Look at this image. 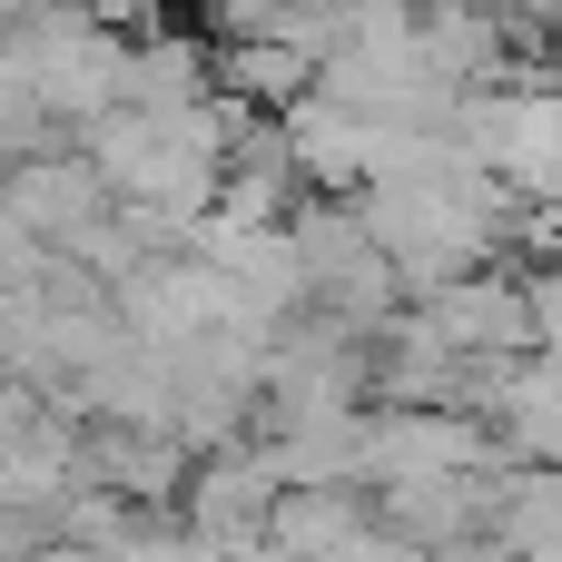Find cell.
<instances>
[{
	"mask_svg": "<svg viewBox=\"0 0 562 562\" xmlns=\"http://www.w3.org/2000/svg\"><path fill=\"white\" fill-rule=\"evenodd\" d=\"M454 148H464L474 168H494L514 198L562 207V79L553 69H504V79L464 89Z\"/></svg>",
	"mask_w": 562,
	"mask_h": 562,
	"instance_id": "1",
	"label": "cell"
},
{
	"mask_svg": "<svg viewBox=\"0 0 562 562\" xmlns=\"http://www.w3.org/2000/svg\"><path fill=\"white\" fill-rule=\"evenodd\" d=\"M494 454H504V435L474 425L464 405H385V415H366L356 474H366V494H385V484H425V474H484Z\"/></svg>",
	"mask_w": 562,
	"mask_h": 562,
	"instance_id": "2",
	"label": "cell"
},
{
	"mask_svg": "<svg viewBox=\"0 0 562 562\" xmlns=\"http://www.w3.org/2000/svg\"><path fill=\"white\" fill-rule=\"evenodd\" d=\"M415 306H425V326H435L454 356H474V366L533 356V286L504 277V267H464L454 286H435V296H415Z\"/></svg>",
	"mask_w": 562,
	"mask_h": 562,
	"instance_id": "3",
	"label": "cell"
},
{
	"mask_svg": "<svg viewBox=\"0 0 562 562\" xmlns=\"http://www.w3.org/2000/svg\"><path fill=\"white\" fill-rule=\"evenodd\" d=\"M277 119H286V148H296V178H306V188L356 198V188L375 178V119H366V109H346V99L306 89V99H286Z\"/></svg>",
	"mask_w": 562,
	"mask_h": 562,
	"instance_id": "4",
	"label": "cell"
},
{
	"mask_svg": "<svg viewBox=\"0 0 562 562\" xmlns=\"http://www.w3.org/2000/svg\"><path fill=\"white\" fill-rule=\"evenodd\" d=\"M0 198L40 227L49 247H69V237L109 207V178L89 168V148H69V158H59V148H30V158H10V168H0Z\"/></svg>",
	"mask_w": 562,
	"mask_h": 562,
	"instance_id": "5",
	"label": "cell"
},
{
	"mask_svg": "<svg viewBox=\"0 0 562 562\" xmlns=\"http://www.w3.org/2000/svg\"><path fill=\"white\" fill-rule=\"evenodd\" d=\"M217 89V59H207V40H178V30H138L128 40V99L138 109H188V99H207Z\"/></svg>",
	"mask_w": 562,
	"mask_h": 562,
	"instance_id": "6",
	"label": "cell"
},
{
	"mask_svg": "<svg viewBox=\"0 0 562 562\" xmlns=\"http://www.w3.org/2000/svg\"><path fill=\"white\" fill-rule=\"evenodd\" d=\"M217 79H227L247 109H286V99H306V89H316V49H306V40L257 30V40H227V49H217Z\"/></svg>",
	"mask_w": 562,
	"mask_h": 562,
	"instance_id": "7",
	"label": "cell"
},
{
	"mask_svg": "<svg viewBox=\"0 0 562 562\" xmlns=\"http://www.w3.org/2000/svg\"><path fill=\"white\" fill-rule=\"evenodd\" d=\"M524 286H533V356H553V366H562V267L524 277Z\"/></svg>",
	"mask_w": 562,
	"mask_h": 562,
	"instance_id": "8",
	"label": "cell"
},
{
	"mask_svg": "<svg viewBox=\"0 0 562 562\" xmlns=\"http://www.w3.org/2000/svg\"><path fill=\"white\" fill-rule=\"evenodd\" d=\"M49 0H0V30H20V20H40Z\"/></svg>",
	"mask_w": 562,
	"mask_h": 562,
	"instance_id": "9",
	"label": "cell"
},
{
	"mask_svg": "<svg viewBox=\"0 0 562 562\" xmlns=\"http://www.w3.org/2000/svg\"><path fill=\"white\" fill-rule=\"evenodd\" d=\"M524 20H553V30H562V0H524Z\"/></svg>",
	"mask_w": 562,
	"mask_h": 562,
	"instance_id": "10",
	"label": "cell"
},
{
	"mask_svg": "<svg viewBox=\"0 0 562 562\" xmlns=\"http://www.w3.org/2000/svg\"><path fill=\"white\" fill-rule=\"evenodd\" d=\"M553 79H562V49H553Z\"/></svg>",
	"mask_w": 562,
	"mask_h": 562,
	"instance_id": "11",
	"label": "cell"
}]
</instances>
